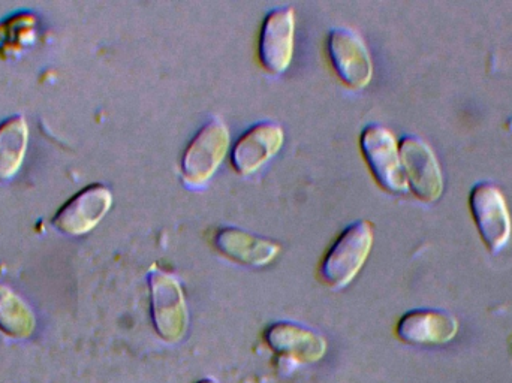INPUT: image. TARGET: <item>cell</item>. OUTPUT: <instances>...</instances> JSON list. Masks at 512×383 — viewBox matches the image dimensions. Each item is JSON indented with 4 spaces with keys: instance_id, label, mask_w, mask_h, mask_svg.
Instances as JSON below:
<instances>
[{
    "instance_id": "cell-14",
    "label": "cell",
    "mask_w": 512,
    "mask_h": 383,
    "mask_svg": "<svg viewBox=\"0 0 512 383\" xmlns=\"http://www.w3.org/2000/svg\"><path fill=\"white\" fill-rule=\"evenodd\" d=\"M29 146V126L23 116H12L0 125V182L20 171Z\"/></svg>"
},
{
    "instance_id": "cell-10",
    "label": "cell",
    "mask_w": 512,
    "mask_h": 383,
    "mask_svg": "<svg viewBox=\"0 0 512 383\" xmlns=\"http://www.w3.org/2000/svg\"><path fill=\"white\" fill-rule=\"evenodd\" d=\"M285 143V132L279 123L261 122L252 126L234 144V170L242 176H251L267 165Z\"/></svg>"
},
{
    "instance_id": "cell-5",
    "label": "cell",
    "mask_w": 512,
    "mask_h": 383,
    "mask_svg": "<svg viewBox=\"0 0 512 383\" xmlns=\"http://www.w3.org/2000/svg\"><path fill=\"white\" fill-rule=\"evenodd\" d=\"M469 207L487 250L501 252L510 243L512 234L511 214L504 193L493 183H478L469 196Z\"/></svg>"
},
{
    "instance_id": "cell-6",
    "label": "cell",
    "mask_w": 512,
    "mask_h": 383,
    "mask_svg": "<svg viewBox=\"0 0 512 383\" xmlns=\"http://www.w3.org/2000/svg\"><path fill=\"white\" fill-rule=\"evenodd\" d=\"M328 56L337 77L351 87L364 89L373 78V60L366 42L351 27H334L328 33Z\"/></svg>"
},
{
    "instance_id": "cell-2",
    "label": "cell",
    "mask_w": 512,
    "mask_h": 383,
    "mask_svg": "<svg viewBox=\"0 0 512 383\" xmlns=\"http://www.w3.org/2000/svg\"><path fill=\"white\" fill-rule=\"evenodd\" d=\"M150 307L156 333L168 343H177L188 330L185 292L174 274L153 265L149 271Z\"/></svg>"
},
{
    "instance_id": "cell-9",
    "label": "cell",
    "mask_w": 512,
    "mask_h": 383,
    "mask_svg": "<svg viewBox=\"0 0 512 383\" xmlns=\"http://www.w3.org/2000/svg\"><path fill=\"white\" fill-rule=\"evenodd\" d=\"M111 205L113 193L107 186L95 183L81 189L62 205L53 217V226L62 234L80 237L101 223Z\"/></svg>"
},
{
    "instance_id": "cell-15",
    "label": "cell",
    "mask_w": 512,
    "mask_h": 383,
    "mask_svg": "<svg viewBox=\"0 0 512 383\" xmlns=\"http://www.w3.org/2000/svg\"><path fill=\"white\" fill-rule=\"evenodd\" d=\"M0 330L20 340L29 339L36 330V316L29 304L3 283H0Z\"/></svg>"
},
{
    "instance_id": "cell-3",
    "label": "cell",
    "mask_w": 512,
    "mask_h": 383,
    "mask_svg": "<svg viewBox=\"0 0 512 383\" xmlns=\"http://www.w3.org/2000/svg\"><path fill=\"white\" fill-rule=\"evenodd\" d=\"M231 135L221 119L207 122L192 138L182 159L183 182L200 189L212 180L230 150Z\"/></svg>"
},
{
    "instance_id": "cell-13",
    "label": "cell",
    "mask_w": 512,
    "mask_h": 383,
    "mask_svg": "<svg viewBox=\"0 0 512 383\" xmlns=\"http://www.w3.org/2000/svg\"><path fill=\"white\" fill-rule=\"evenodd\" d=\"M213 244L231 261L248 267H265L280 253V246L274 241L233 226L219 229L213 237Z\"/></svg>"
},
{
    "instance_id": "cell-1",
    "label": "cell",
    "mask_w": 512,
    "mask_h": 383,
    "mask_svg": "<svg viewBox=\"0 0 512 383\" xmlns=\"http://www.w3.org/2000/svg\"><path fill=\"white\" fill-rule=\"evenodd\" d=\"M373 225L369 220H358L339 235L319 267V277L333 289L348 286L360 273L372 252Z\"/></svg>"
},
{
    "instance_id": "cell-4",
    "label": "cell",
    "mask_w": 512,
    "mask_h": 383,
    "mask_svg": "<svg viewBox=\"0 0 512 383\" xmlns=\"http://www.w3.org/2000/svg\"><path fill=\"white\" fill-rule=\"evenodd\" d=\"M360 147L373 177L384 191L397 195L409 191L400 161L399 144L390 129L376 123L366 126L361 134Z\"/></svg>"
},
{
    "instance_id": "cell-7",
    "label": "cell",
    "mask_w": 512,
    "mask_h": 383,
    "mask_svg": "<svg viewBox=\"0 0 512 383\" xmlns=\"http://www.w3.org/2000/svg\"><path fill=\"white\" fill-rule=\"evenodd\" d=\"M399 149L409 189L427 204L438 201L444 193V174L432 147L423 138L406 135Z\"/></svg>"
},
{
    "instance_id": "cell-11",
    "label": "cell",
    "mask_w": 512,
    "mask_h": 383,
    "mask_svg": "<svg viewBox=\"0 0 512 383\" xmlns=\"http://www.w3.org/2000/svg\"><path fill=\"white\" fill-rule=\"evenodd\" d=\"M265 343L280 357L300 364L318 363L327 352V342L321 334L292 322H277L267 328Z\"/></svg>"
},
{
    "instance_id": "cell-12",
    "label": "cell",
    "mask_w": 512,
    "mask_h": 383,
    "mask_svg": "<svg viewBox=\"0 0 512 383\" xmlns=\"http://www.w3.org/2000/svg\"><path fill=\"white\" fill-rule=\"evenodd\" d=\"M396 333L408 345L442 346L457 336L459 321L451 313L439 310H414L400 319Z\"/></svg>"
},
{
    "instance_id": "cell-8",
    "label": "cell",
    "mask_w": 512,
    "mask_h": 383,
    "mask_svg": "<svg viewBox=\"0 0 512 383\" xmlns=\"http://www.w3.org/2000/svg\"><path fill=\"white\" fill-rule=\"evenodd\" d=\"M295 47L294 6H280L265 17L259 32L258 56L270 74H283L291 66Z\"/></svg>"
},
{
    "instance_id": "cell-16",
    "label": "cell",
    "mask_w": 512,
    "mask_h": 383,
    "mask_svg": "<svg viewBox=\"0 0 512 383\" xmlns=\"http://www.w3.org/2000/svg\"><path fill=\"white\" fill-rule=\"evenodd\" d=\"M198 383H218V382L213 381V379H204V381H200Z\"/></svg>"
}]
</instances>
